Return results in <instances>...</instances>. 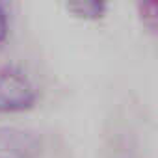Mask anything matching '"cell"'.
Instances as JSON below:
<instances>
[{
    "label": "cell",
    "instance_id": "cell-2",
    "mask_svg": "<svg viewBox=\"0 0 158 158\" xmlns=\"http://www.w3.org/2000/svg\"><path fill=\"white\" fill-rule=\"evenodd\" d=\"M43 141L37 132L21 127H0V158H39Z\"/></svg>",
    "mask_w": 158,
    "mask_h": 158
},
{
    "label": "cell",
    "instance_id": "cell-4",
    "mask_svg": "<svg viewBox=\"0 0 158 158\" xmlns=\"http://www.w3.org/2000/svg\"><path fill=\"white\" fill-rule=\"evenodd\" d=\"M136 6L143 26L158 35V0H136Z\"/></svg>",
    "mask_w": 158,
    "mask_h": 158
},
{
    "label": "cell",
    "instance_id": "cell-1",
    "mask_svg": "<svg viewBox=\"0 0 158 158\" xmlns=\"http://www.w3.org/2000/svg\"><path fill=\"white\" fill-rule=\"evenodd\" d=\"M37 99V88L24 71L0 65V115L28 112L35 108Z\"/></svg>",
    "mask_w": 158,
    "mask_h": 158
},
{
    "label": "cell",
    "instance_id": "cell-5",
    "mask_svg": "<svg viewBox=\"0 0 158 158\" xmlns=\"http://www.w3.org/2000/svg\"><path fill=\"white\" fill-rule=\"evenodd\" d=\"M10 35V17L4 8V4L0 2V45H2Z\"/></svg>",
    "mask_w": 158,
    "mask_h": 158
},
{
    "label": "cell",
    "instance_id": "cell-3",
    "mask_svg": "<svg viewBox=\"0 0 158 158\" xmlns=\"http://www.w3.org/2000/svg\"><path fill=\"white\" fill-rule=\"evenodd\" d=\"M67 8L82 21H99L108 10V0H67Z\"/></svg>",
    "mask_w": 158,
    "mask_h": 158
}]
</instances>
